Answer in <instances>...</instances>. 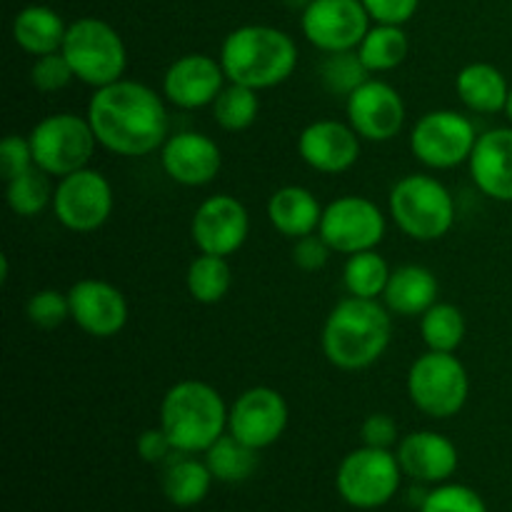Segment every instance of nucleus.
Returning a JSON list of instances; mask_svg holds the SVG:
<instances>
[{"instance_id": "1", "label": "nucleus", "mask_w": 512, "mask_h": 512, "mask_svg": "<svg viewBox=\"0 0 512 512\" xmlns=\"http://www.w3.org/2000/svg\"><path fill=\"white\" fill-rule=\"evenodd\" d=\"M85 115L100 148L123 158L155 153L170 135L165 98L140 80L120 78L95 88Z\"/></svg>"}, {"instance_id": "2", "label": "nucleus", "mask_w": 512, "mask_h": 512, "mask_svg": "<svg viewBox=\"0 0 512 512\" xmlns=\"http://www.w3.org/2000/svg\"><path fill=\"white\" fill-rule=\"evenodd\" d=\"M393 340V313L380 300L348 295L328 313L320 348L330 365L345 373L378 363Z\"/></svg>"}, {"instance_id": "3", "label": "nucleus", "mask_w": 512, "mask_h": 512, "mask_svg": "<svg viewBox=\"0 0 512 512\" xmlns=\"http://www.w3.org/2000/svg\"><path fill=\"white\" fill-rule=\"evenodd\" d=\"M220 65L230 83L268 90L285 83L298 68V45L273 25H240L220 45Z\"/></svg>"}, {"instance_id": "4", "label": "nucleus", "mask_w": 512, "mask_h": 512, "mask_svg": "<svg viewBox=\"0 0 512 512\" xmlns=\"http://www.w3.org/2000/svg\"><path fill=\"white\" fill-rule=\"evenodd\" d=\"M230 408L203 380H180L160 400V428L178 453L200 455L228 433Z\"/></svg>"}, {"instance_id": "5", "label": "nucleus", "mask_w": 512, "mask_h": 512, "mask_svg": "<svg viewBox=\"0 0 512 512\" xmlns=\"http://www.w3.org/2000/svg\"><path fill=\"white\" fill-rule=\"evenodd\" d=\"M388 213L410 240L433 243L453 230L458 205L448 185L435 175L410 173L390 188Z\"/></svg>"}, {"instance_id": "6", "label": "nucleus", "mask_w": 512, "mask_h": 512, "mask_svg": "<svg viewBox=\"0 0 512 512\" xmlns=\"http://www.w3.org/2000/svg\"><path fill=\"white\" fill-rule=\"evenodd\" d=\"M408 398L423 415L448 420L465 408L470 398V375L455 353L425 350L408 370Z\"/></svg>"}, {"instance_id": "7", "label": "nucleus", "mask_w": 512, "mask_h": 512, "mask_svg": "<svg viewBox=\"0 0 512 512\" xmlns=\"http://www.w3.org/2000/svg\"><path fill=\"white\" fill-rule=\"evenodd\" d=\"M63 55L75 80L90 88H105L125 75L128 48L118 30L100 18H78L68 25Z\"/></svg>"}, {"instance_id": "8", "label": "nucleus", "mask_w": 512, "mask_h": 512, "mask_svg": "<svg viewBox=\"0 0 512 512\" xmlns=\"http://www.w3.org/2000/svg\"><path fill=\"white\" fill-rule=\"evenodd\" d=\"M28 138L35 165L50 178H65L75 170L88 168L98 148L88 115L78 113L48 115L33 125Z\"/></svg>"}, {"instance_id": "9", "label": "nucleus", "mask_w": 512, "mask_h": 512, "mask_svg": "<svg viewBox=\"0 0 512 512\" xmlns=\"http://www.w3.org/2000/svg\"><path fill=\"white\" fill-rule=\"evenodd\" d=\"M403 468L393 450L363 448L343 458L335 473V488L340 498L358 510H375L388 505L398 495Z\"/></svg>"}, {"instance_id": "10", "label": "nucleus", "mask_w": 512, "mask_h": 512, "mask_svg": "<svg viewBox=\"0 0 512 512\" xmlns=\"http://www.w3.org/2000/svg\"><path fill=\"white\" fill-rule=\"evenodd\" d=\"M478 138L475 123L460 110H430L410 130V153L430 170H453L468 163Z\"/></svg>"}, {"instance_id": "11", "label": "nucleus", "mask_w": 512, "mask_h": 512, "mask_svg": "<svg viewBox=\"0 0 512 512\" xmlns=\"http://www.w3.org/2000/svg\"><path fill=\"white\" fill-rule=\"evenodd\" d=\"M318 233L333 253L355 255L375 250L388 233V215L365 195H340L323 208Z\"/></svg>"}, {"instance_id": "12", "label": "nucleus", "mask_w": 512, "mask_h": 512, "mask_svg": "<svg viewBox=\"0 0 512 512\" xmlns=\"http://www.w3.org/2000/svg\"><path fill=\"white\" fill-rule=\"evenodd\" d=\"M53 215L70 233H95L110 220L115 193L100 170L88 168L58 178L53 193Z\"/></svg>"}, {"instance_id": "13", "label": "nucleus", "mask_w": 512, "mask_h": 512, "mask_svg": "<svg viewBox=\"0 0 512 512\" xmlns=\"http://www.w3.org/2000/svg\"><path fill=\"white\" fill-rule=\"evenodd\" d=\"M370 15L363 0H313L300 13L305 40L320 53L355 50L370 30Z\"/></svg>"}, {"instance_id": "14", "label": "nucleus", "mask_w": 512, "mask_h": 512, "mask_svg": "<svg viewBox=\"0 0 512 512\" xmlns=\"http://www.w3.org/2000/svg\"><path fill=\"white\" fill-rule=\"evenodd\" d=\"M290 408L283 393L268 385L243 390L230 405L228 433L255 450H265L283 438Z\"/></svg>"}, {"instance_id": "15", "label": "nucleus", "mask_w": 512, "mask_h": 512, "mask_svg": "<svg viewBox=\"0 0 512 512\" xmlns=\"http://www.w3.org/2000/svg\"><path fill=\"white\" fill-rule=\"evenodd\" d=\"M250 235V213L235 195L218 193L205 198L190 220V238L198 253L230 258Z\"/></svg>"}, {"instance_id": "16", "label": "nucleus", "mask_w": 512, "mask_h": 512, "mask_svg": "<svg viewBox=\"0 0 512 512\" xmlns=\"http://www.w3.org/2000/svg\"><path fill=\"white\" fill-rule=\"evenodd\" d=\"M345 113L360 138L370 143H388L400 135L408 110L398 88L380 78H370L345 100Z\"/></svg>"}, {"instance_id": "17", "label": "nucleus", "mask_w": 512, "mask_h": 512, "mask_svg": "<svg viewBox=\"0 0 512 512\" xmlns=\"http://www.w3.org/2000/svg\"><path fill=\"white\" fill-rule=\"evenodd\" d=\"M70 320L93 338H115L128 325L130 308L123 290L100 278H83L68 290Z\"/></svg>"}, {"instance_id": "18", "label": "nucleus", "mask_w": 512, "mask_h": 512, "mask_svg": "<svg viewBox=\"0 0 512 512\" xmlns=\"http://www.w3.org/2000/svg\"><path fill=\"white\" fill-rule=\"evenodd\" d=\"M228 85L220 58L205 53L180 55L163 75V98L175 108L200 110L215 103L220 90Z\"/></svg>"}, {"instance_id": "19", "label": "nucleus", "mask_w": 512, "mask_h": 512, "mask_svg": "<svg viewBox=\"0 0 512 512\" xmlns=\"http://www.w3.org/2000/svg\"><path fill=\"white\" fill-rule=\"evenodd\" d=\"M160 165L173 183L203 188L213 183L223 168V150L210 135L198 130L170 133L160 148Z\"/></svg>"}, {"instance_id": "20", "label": "nucleus", "mask_w": 512, "mask_h": 512, "mask_svg": "<svg viewBox=\"0 0 512 512\" xmlns=\"http://www.w3.org/2000/svg\"><path fill=\"white\" fill-rule=\"evenodd\" d=\"M360 138L353 125L335 118L313 120L298 135V155L308 168L323 175H340L360 160Z\"/></svg>"}, {"instance_id": "21", "label": "nucleus", "mask_w": 512, "mask_h": 512, "mask_svg": "<svg viewBox=\"0 0 512 512\" xmlns=\"http://www.w3.org/2000/svg\"><path fill=\"white\" fill-rule=\"evenodd\" d=\"M398 463L415 483L440 485L448 483L460 465L458 448L450 438L435 430H415L398 443Z\"/></svg>"}, {"instance_id": "22", "label": "nucleus", "mask_w": 512, "mask_h": 512, "mask_svg": "<svg viewBox=\"0 0 512 512\" xmlns=\"http://www.w3.org/2000/svg\"><path fill=\"white\" fill-rule=\"evenodd\" d=\"M468 168L480 193L498 203H512V125L480 135Z\"/></svg>"}, {"instance_id": "23", "label": "nucleus", "mask_w": 512, "mask_h": 512, "mask_svg": "<svg viewBox=\"0 0 512 512\" xmlns=\"http://www.w3.org/2000/svg\"><path fill=\"white\" fill-rule=\"evenodd\" d=\"M440 283L425 265L405 263L393 268L383 293V305L400 318H420L430 305L438 303Z\"/></svg>"}, {"instance_id": "24", "label": "nucleus", "mask_w": 512, "mask_h": 512, "mask_svg": "<svg viewBox=\"0 0 512 512\" xmlns=\"http://www.w3.org/2000/svg\"><path fill=\"white\" fill-rule=\"evenodd\" d=\"M323 205L313 190L303 185H283L268 200V220L280 235L290 240L318 233Z\"/></svg>"}, {"instance_id": "25", "label": "nucleus", "mask_w": 512, "mask_h": 512, "mask_svg": "<svg viewBox=\"0 0 512 512\" xmlns=\"http://www.w3.org/2000/svg\"><path fill=\"white\" fill-rule=\"evenodd\" d=\"M512 85L503 70L493 63H468L455 78L460 103L478 115H495L508 108Z\"/></svg>"}, {"instance_id": "26", "label": "nucleus", "mask_w": 512, "mask_h": 512, "mask_svg": "<svg viewBox=\"0 0 512 512\" xmlns=\"http://www.w3.org/2000/svg\"><path fill=\"white\" fill-rule=\"evenodd\" d=\"M68 25L63 20V15L58 10H53L50 5H25L23 10H18L13 18V33L15 45L20 50H25L33 58L40 55L58 53L63 50L65 35H68Z\"/></svg>"}, {"instance_id": "27", "label": "nucleus", "mask_w": 512, "mask_h": 512, "mask_svg": "<svg viewBox=\"0 0 512 512\" xmlns=\"http://www.w3.org/2000/svg\"><path fill=\"white\" fill-rule=\"evenodd\" d=\"M213 480L215 478L205 460L195 458L193 453H175L163 465L160 488L175 508H195L208 498Z\"/></svg>"}, {"instance_id": "28", "label": "nucleus", "mask_w": 512, "mask_h": 512, "mask_svg": "<svg viewBox=\"0 0 512 512\" xmlns=\"http://www.w3.org/2000/svg\"><path fill=\"white\" fill-rule=\"evenodd\" d=\"M410 53V40L403 25L375 23L358 45V55L370 73H390L400 68Z\"/></svg>"}, {"instance_id": "29", "label": "nucleus", "mask_w": 512, "mask_h": 512, "mask_svg": "<svg viewBox=\"0 0 512 512\" xmlns=\"http://www.w3.org/2000/svg\"><path fill=\"white\" fill-rule=\"evenodd\" d=\"M258 453L260 450L250 448V445L240 443L235 435L225 433L223 438L215 440L208 450H205V463H208L210 473L220 483H245L250 475L258 470Z\"/></svg>"}, {"instance_id": "30", "label": "nucleus", "mask_w": 512, "mask_h": 512, "mask_svg": "<svg viewBox=\"0 0 512 512\" xmlns=\"http://www.w3.org/2000/svg\"><path fill=\"white\" fill-rule=\"evenodd\" d=\"M468 323L458 305L438 300L420 315V338L425 348L438 353H455L463 345Z\"/></svg>"}, {"instance_id": "31", "label": "nucleus", "mask_w": 512, "mask_h": 512, "mask_svg": "<svg viewBox=\"0 0 512 512\" xmlns=\"http://www.w3.org/2000/svg\"><path fill=\"white\" fill-rule=\"evenodd\" d=\"M230 285H233V270H230L228 258H220V255L200 253L185 273V288L190 298L200 305L220 303L230 293Z\"/></svg>"}, {"instance_id": "32", "label": "nucleus", "mask_w": 512, "mask_h": 512, "mask_svg": "<svg viewBox=\"0 0 512 512\" xmlns=\"http://www.w3.org/2000/svg\"><path fill=\"white\" fill-rule=\"evenodd\" d=\"M393 268L378 250H363V253L348 255L343 265V285L348 295L365 300H380L388 285Z\"/></svg>"}, {"instance_id": "33", "label": "nucleus", "mask_w": 512, "mask_h": 512, "mask_svg": "<svg viewBox=\"0 0 512 512\" xmlns=\"http://www.w3.org/2000/svg\"><path fill=\"white\" fill-rule=\"evenodd\" d=\"M210 108H213V120L218 123V128H223L225 133H243V130L253 128L255 120H258L260 93L248 85L228 80V85L220 90Z\"/></svg>"}, {"instance_id": "34", "label": "nucleus", "mask_w": 512, "mask_h": 512, "mask_svg": "<svg viewBox=\"0 0 512 512\" xmlns=\"http://www.w3.org/2000/svg\"><path fill=\"white\" fill-rule=\"evenodd\" d=\"M55 188L50 185V175L35 165L28 173L5 183V203L20 218H35L48 205H53Z\"/></svg>"}, {"instance_id": "35", "label": "nucleus", "mask_w": 512, "mask_h": 512, "mask_svg": "<svg viewBox=\"0 0 512 512\" xmlns=\"http://www.w3.org/2000/svg\"><path fill=\"white\" fill-rule=\"evenodd\" d=\"M320 83L335 98L348 100L365 80L373 78L365 63L360 60L358 48L355 50H340V53H325L323 63L318 68Z\"/></svg>"}, {"instance_id": "36", "label": "nucleus", "mask_w": 512, "mask_h": 512, "mask_svg": "<svg viewBox=\"0 0 512 512\" xmlns=\"http://www.w3.org/2000/svg\"><path fill=\"white\" fill-rule=\"evenodd\" d=\"M418 512H488L478 490L458 483H440L428 490V498Z\"/></svg>"}, {"instance_id": "37", "label": "nucleus", "mask_w": 512, "mask_h": 512, "mask_svg": "<svg viewBox=\"0 0 512 512\" xmlns=\"http://www.w3.org/2000/svg\"><path fill=\"white\" fill-rule=\"evenodd\" d=\"M25 315L30 323L40 330H53L70 320L68 293H60L55 288H43L33 293L25 303Z\"/></svg>"}, {"instance_id": "38", "label": "nucleus", "mask_w": 512, "mask_h": 512, "mask_svg": "<svg viewBox=\"0 0 512 512\" xmlns=\"http://www.w3.org/2000/svg\"><path fill=\"white\" fill-rule=\"evenodd\" d=\"M75 80L73 68H70L68 58L63 55V50L58 53L40 55L30 65V83L40 93H58V90L68 88Z\"/></svg>"}, {"instance_id": "39", "label": "nucleus", "mask_w": 512, "mask_h": 512, "mask_svg": "<svg viewBox=\"0 0 512 512\" xmlns=\"http://www.w3.org/2000/svg\"><path fill=\"white\" fill-rule=\"evenodd\" d=\"M30 168H35L33 148H30V138L23 135H5L3 143H0V175L3 180L18 178V175L28 173Z\"/></svg>"}, {"instance_id": "40", "label": "nucleus", "mask_w": 512, "mask_h": 512, "mask_svg": "<svg viewBox=\"0 0 512 512\" xmlns=\"http://www.w3.org/2000/svg\"><path fill=\"white\" fill-rule=\"evenodd\" d=\"M330 255H333V248L325 243L320 233L298 238L293 245V263L303 273H318V270H323L328 265Z\"/></svg>"}, {"instance_id": "41", "label": "nucleus", "mask_w": 512, "mask_h": 512, "mask_svg": "<svg viewBox=\"0 0 512 512\" xmlns=\"http://www.w3.org/2000/svg\"><path fill=\"white\" fill-rule=\"evenodd\" d=\"M360 438H363V445H368V448L390 450L393 445L400 443L398 423H395L393 415L373 413L360 425Z\"/></svg>"}, {"instance_id": "42", "label": "nucleus", "mask_w": 512, "mask_h": 512, "mask_svg": "<svg viewBox=\"0 0 512 512\" xmlns=\"http://www.w3.org/2000/svg\"><path fill=\"white\" fill-rule=\"evenodd\" d=\"M373 23L405 25L418 13L420 0H363Z\"/></svg>"}, {"instance_id": "43", "label": "nucleus", "mask_w": 512, "mask_h": 512, "mask_svg": "<svg viewBox=\"0 0 512 512\" xmlns=\"http://www.w3.org/2000/svg\"><path fill=\"white\" fill-rule=\"evenodd\" d=\"M135 450H138L140 460H145V463H150V465H165L175 453H178L160 425L158 428L143 430V433L138 435Z\"/></svg>"}, {"instance_id": "44", "label": "nucleus", "mask_w": 512, "mask_h": 512, "mask_svg": "<svg viewBox=\"0 0 512 512\" xmlns=\"http://www.w3.org/2000/svg\"><path fill=\"white\" fill-rule=\"evenodd\" d=\"M283 3H285V8L295 10V13H303V10L308 8V5L313 3V0H283Z\"/></svg>"}, {"instance_id": "45", "label": "nucleus", "mask_w": 512, "mask_h": 512, "mask_svg": "<svg viewBox=\"0 0 512 512\" xmlns=\"http://www.w3.org/2000/svg\"><path fill=\"white\" fill-rule=\"evenodd\" d=\"M505 113H508L510 125H512V88H510V98H508V108H505Z\"/></svg>"}]
</instances>
